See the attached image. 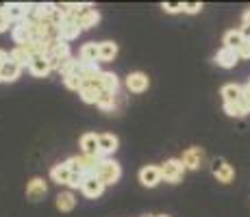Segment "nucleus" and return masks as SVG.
Masks as SVG:
<instances>
[{
	"instance_id": "a211bd4d",
	"label": "nucleus",
	"mask_w": 250,
	"mask_h": 217,
	"mask_svg": "<svg viewBox=\"0 0 250 217\" xmlns=\"http://www.w3.org/2000/svg\"><path fill=\"white\" fill-rule=\"evenodd\" d=\"M242 94H244V87H239V85H235V83L222 87L224 102H239V100H242Z\"/></svg>"
},
{
	"instance_id": "58836bf2",
	"label": "nucleus",
	"mask_w": 250,
	"mask_h": 217,
	"mask_svg": "<svg viewBox=\"0 0 250 217\" xmlns=\"http://www.w3.org/2000/svg\"><path fill=\"white\" fill-rule=\"evenodd\" d=\"M155 217H167V215H155Z\"/></svg>"
},
{
	"instance_id": "f03ea898",
	"label": "nucleus",
	"mask_w": 250,
	"mask_h": 217,
	"mask_svg": "<svg viewBox=\"0 0 250 217\" xmlns=\"http://www.w3.org/2000/svg\"><path fill=\"white\" fill-rule=\"evenodd\" d=\"M183 172H185V167H183L181 158H170V161L163 163L161 178H166L167 182H179L183 178Z\"/></svg>"
},
{
	"instance_id": "423d86ee",
	"label": "nucleus",
	"mask_w": 250,
	"mask_h": 217,
	"mask_svg": "<svg viewBox=\"0 0 250 217\" xmlns=\"http://www.w3.org/2000/svg\"><path fill=\"white\" fill-rule=\"evenodd\" d=\"M81 189H83V194L87 196V197H98L100 194H103L104 185L96 176L87 174V176H85V180H83V185H81Z\"/></svg>"
},
{
	"instance_id": "9d476101",
	"label": "nucleus",
	"mask_w": 250,
	"mask_h": 217,
	"mask_svg": "<svg viewBox=\"0 0 250 217\" xmlns=\"http://www.w3.org/2000/svg\"><path fill=\"white\" fill-rule=\"evenodd\" d=\"M28 70H31L33 76H46L52 70V65L48 61V57H33L31 63H28Z\"/></svg>"
},
{
	"instance_id": "6e6552de",
	"label": "nucleus",
	"mask_w": 250,
	"mask_h": 217,
	"mask_svg": "<svg viewBox=\"0 0 250 217\" xmlns=\"http://www.w3.org/2000/svg\"><path fill=\"white\" fill-rule=\"evenodd\" d=\"M81 61L87 65H96L100 61V50H98V43L89 41L81 48Z\"/></svg>"
},
{
	"instance_id": "4c0bfd02",
	"label": "nucleus",
	"mask_w": 250,
	"mask_h": 217,
	"mask_svg": "<svg viewBox=\"0 0 250 217\" xmlns=\"http://www.w3.org/2000/svg\"><path fill=\"white\" fill-rule=\"evenodd\" d=\"M246 89H248V91H250V80H248V85H246Z\"/></svg>"
},
{
	"instance_id": "a878e982",
	"label": "nucleus",
	"mask_w": 250,
	"mask_h": 217,
	"mask_svg": "<svg viewBox=\"0 0 250 217\" xmlns=\"http://www.w3.org/2000/svg\"><path fill=\"white\" fill-rule=\"evenodd\" d=\"M83 102H89V104H98V98H100V91L98 89H91V87H83L79 91Z\"/></svg>"
},
{
	"instance_id": "dca6fc26",
	"label": "nucleus",
	"mask_w": 250,
	"mask_h": 217,
	"mask_svg": "<svg viewBox=\"0 0 250 217\" xmlns=\"http://www.w3.org/2000/svg\"><path fill=\"white\" fill-rule=\"evenodd\" d=\"M13 39H16L18 46H22V43L31 41L33 35H31V26H28V22H18V26H13Z\"/></svg>"
},
{
	"instance_id": "4468645a",
	"label": "nucleus",
	"mask_w": 250,
	"mask_h": 217,
	"mask_svg": "<svg viewBox=\"0 0 250 217\" xmlns=\"http://www.w3.org/2000/svg\"><path fill=\"white\" fill-rule=\"evenodd\" d=\"M46 182L42 180V178H33L31 182H28V187H26V196L31 197V200H42V197L46 196Z\"/></svg>"
},
{
	"instance_id": "f257e3e1",
	"label": "nucleus",
	"mask_w": 250,
	"mask_h": 217,
	"mask_svg": "<svg viewBox=\"0 0 250 217\" xmlns=\"http://www.w3.org/2000/svg\"><path fill=\"white\" fill-rule=\"evenodd\" d=\"M91 176H96L104 187H107V185H113V182L120 180V176H122V170H120V165L115 161H107V158H104V161L94 170Z\"/></svg>"
},
{
	"instance_id": "f3484780",
	"label": "nucleus",
	"mask_w": 250,
	"mask_h": 217,
	"mask_svg": "<svg viewBox=\"0 0 250 217\" xmlns=\"http://www.w3.org/2000/svg\"><path fill=\"white\" fill-rule=\"evenodd\" d=\"M70 176H72V172H70V167L65 165V163L55 165V167H52V172H50V178L57 182V185H68Z\"/></svg>"
},
{
	"instance_id": "e433bc0d",
	"label": "nucleus",
	"mask_w": 250,
	"mask_h": 217,
	"mask_svg": "<svg viewBox=\"0 0 250 217\" xmlns=\"http://www.w3.org/2000/svg\"><path fill=\"white\" fill-rule=\"evenodd\" d=\"M244 24H248V26H250V9L244 13Z\"/></svg>"
},
{
	"instance_id": "473e14b6",
	"label": "nucleus",
	"mask_w": 250,
	"mask_h": 217,
	"mask_svg": "<svg viewBox=\"0 0 250 217\" xmlns=\"http://www.w3.org/2000/svg\"><path fill=\"white\" fill-rule=\"evenodd\" d=\"M9 24H11V20H9L7 11H0V33H4L9 28Z\"/></svg>"
},
{
	"instance_id": "9b49d317",
	"label": "nucleus",
	"mask_w": 250,
	"mask_h": 217,
	"mask_svg": "<svg viewBox=\"0 0 250 217\" xmlns=\"http://www.w3.org/2000/svg\"><path fill=\"white\" fill-rule=\"evenodd\" d=\"M20 72H22V67L16 63V61H11L9 59L7 63H4L2 67H0V79L4 80V83H13L16 79H20Z\"/></svg>"
},
{
	"instance_id": "4be33fe9",
	"label": "nucleus",
	"mask_w": 250,
	"mask_h": 217,
	"mask_svg": "<svg viewBox=\"0 0 250 217\" xmlns=\"http://www.w3.org/2000/svg\"><path fill=\"white\" fill-rule=\"evenodd\" d=\"M74 204H76V197L72 196L70 191H63V194L57 196V209L63 211V213H68V211L74 209Z\"/></svg>"
},
{
	"instance_id": "f704fd0d",
	"label": "nucleus",
	"mask_w": 250,
	"mask_h": 217,
	"mask_svg": "<svg viewBox=\"0 0 250 217\" xmlns=\"http://www.w3.org/2000/svg\"><path fill=\"white\" fill-rule=\"evenodd\" d=\"M239 33H242V37L246 41H250V26L248 24H242V28H239Z\"/></svg>"
},
{
	"instance_id": "bb28decb",
	"label": "nucleus",
	"mask_w": 250,
	"mask_h": 217,
	"mask_svg": "<svg viewBox=\"0 0 250 217\" xmlns=\"http://www.w3.org/2000/svg\"><path fill=\"white\" fill-rule=\"evenodd\" d=\"M63 83H65V87H70V89L81 91V89H83V85H85V80L81 79V76H76V74H65L63 76Z\"/></svg>"
},
{
	"instance_id": "2f4dec72",
	"label": "nucleus",
	"mask_w": 250,
	"mask_h": 217,
	"mask_svg": "<svg viewBox=\"0 0 250 217\" xmlns=\"http://www.w3.org/2000/svg\"><path fill=\"white\" fill-rule=\"evenodd\" d=\"M237 57H239V59H250V41L242 43V48L237 50Z\"/></svg>"
},
{
	"instance_id": "0eeeda50",
	"label": "nucleus",
	"mask_w": 250,
	"mask_h": 217,
	"mask_svg": "<svg viewBox=\"0 0 250 217\" xmlns=\"http://www.w3.org/2000/svg\"><path fill=\"white\" fill-rule=\"evenodd\" d=\"M126 87L128 91H135V94H142V91L148 89V76L142 74V72H133L126 79Z\"/></svg>"
},
{
	"instance_id": "c756f323",
	"label": "nucleus",
	"mask_w": 250,
	"mask_h": 217,
	"mask_svg": "<svg viewBox=\"0 0 250 217\" xmlns=\"http://www.w3.org/2000/svg\"><path fill=\"white\" fill-rule=\"evenodd\" d=\"M183 7H185V2H166V4H163V9H166L167 13L183 11Z\"/></svg>"
},
{
	"instance_id": "aec40b11",
	"label": "nucleus",
	"mask_w": 250,
	"mask_h": 217,
	"mask_svg": "<svg viewBox=\"0 0 250 217\" xmlns=\"http://www.w3.org/2000/svg\"><path fill=\"white\" fill-rule=\"evenodd\" d=\"M98 50H100V61H104V63L113 61L115 55H118V46H115L113 41H103V43H98Z\"/></svg>"
},
{
	"instance_id": "2eb2a0df",
	"label": "nucleus",
	"mask_w": 250,
	"mask_h": 217,
	"mask_svg": "<svg viewBox=\"0 0 250 217\" xmlns=\"http://www.w3.org/2000/svg\"><path fill=\"white\" fill-rule=\"evenodd\" d=\"M98 148H100V154H111L118 150V137L115 135H98Z\"/></svg>"
},
{
	"instance_id": "7ed1b4c3",
	"label": "nucleus",
	"mask_w": 250,
	"mask_h": 217,
	"mask_svg": "<svg viewBox=\"0 0 250 217\" xmlns=\"http://www.w3.org/2000/svg\"><path fill=\"white\" fill-rule=\"evenodd\" d=\"M139 180H142L144 187H157L161 180V167L146 165L142 172H139Z\"/></svg>"
},
{
	"instance_id": "ddd939ff",
	"label": "nucleus",
	"mask_w": 250,
	"mask_h": 217,
	"mask_svg": "<svg viewBox=\"0 0 250 217\" xmlns=\"http://www.w3.org/2000/svg\"><path fill=\"white\" fill-rule=\"evenodd\" d=\"M239 61L237 52L235 50H229V48H222V50L215 55V63H218L220 67H235Z\"/></svg>"
},
{
	"instance_id": "ea45409f",
	"label": "nucleus",
	"mask_w": 250,
	"mask_h": 217,
	"mask_svg": "<svg viewBox=\"0 0 250 217\" xmlns=\"http://www.w3.org/2000/svg\"><path fill=\"white\" fill-rule=\"evenodd\" d=\"M144 217H152V215H144Z\"/></svg>"
},
{
	"instance_id": "c9c22d12",
	"label": "nucleus",
	"mask_w": 250,
	"mask_h": 217,
	"mask_svg": "<svg viewBox=\"0 0 250 217\" xmlns=\"http://www.w3.org/2000/svg\"><path fill=\"white\" fill-rule=\"evenodd\" d=\"M9 61V52H4V50H0V67H2L4 63Z\"/></svg>"
},
{
	"instance_id": "20e7f679",
	"label": "nucleus",
	"mask_w": 250,
	"mask_h": 217,
	"mask_svg": "<svg viewBox=\"0 0 250 217\" xmlns=\"http://www.w3.org/2000/svg\"><path fill=\"white\" fill-rule=\"evenodd\" d=\"M211 170H213V176L218 178L220 182H230V180H233V176H235L233 167H230L229 163L224 161V158H218V161H213Z\"/></svg>"
},
{
	"instance_id": "f8f14e48",
	"label": "nucleus",
	"mask_w": 250,
	"mask_h": 217,
	"mask_svg": "<svg viewBox=\"0 0 250 217\" xmlns=\"http://www.w3.org/2000/svg\"><path fill=\"white\" fill-rule=\"evenodd\" d=\"M79 35H81V28H79V24H76V22L63 20V24L59 26V37H61V41H72V39H76Z\"/></svg>"
},
{
	"instance_id": "1a4fd4ad",
	"label": "nucleus",
	"mask_w": 250,
	"mask_h": 217,
	"mask_svg": "<svg viewBox=\"0 0 250 217\" xmlns=\"http://www.w3.org/2000/svg\"><path fill=\"white\" fill-rule=\"evenodd\" d=\"M81 148H83V154H89V157H98L100 148H98V135L87 133L81 137ZM103 157V154H100Z\"/></svg>"
},
{
	"instance_id": "39448f33",
	"label": "nucleus",
	"mask_w": 250,
	"mask_h": 217,
	"mask_svg": "<svg viewBox=\"0 0 250 217\" xmlns=\"http://www.w3.org/2000/svg\"><path fill=\"white\" fill-rule=\"evenodd\" d=\"M181 163L185 170H198L200 163H203V150H200V148H189V150H185Z\"/></svg>"
},
{
	"instance_id": "412c9836",
	"label": "nucleus",
	"mask_w": 250,
	"mask_h": 217,
	"mask_svg": "<svg viewBox=\"0 0 250 217\" xmlns=\"http://www.w3.org/2000/svg\"><path fill=\"white\" fill-rule=\"evenodd\" d=\"M7 16H9V20L24 22V20H26V16H28V7H26V4H20V2L9 4V7H7Z\"/></svg>"
},
{
	"instance_id": "6ab92c4d",
	"label": "nucleus",
	"mask_w": 250,
	"mask_h": 217,
	"mask_svg": "<svg viewBox=\"0 0 250 217\" xmlns=\"http://www.w3.org/2000/svg\"><path fill=\"white\" fill-rule=\"evenodd\" d=\"M244 41H246V39L242 37L239 28H237V31H229L227 35H224V48H229V50H235V52H237L239 48H242Z\"/></svg>"
},
{
	"instance_id": "7c9ffc66",
	"label": "nucleus",
	"mask_w": 250,
	"mask_h": 217,
	"mask_svg": "<svg viewBox=\"0 0 250 217\" xmlns=\"http://www.w3.org/2000/svg\"><path fill=\"white\" fill-rule=\"evenodd\" d=\"M83 180H85V174H72L68 185L70 187H81V185H83Z\"/></svg>"
},
{
	"instance_id": "72a5a7b5",
	"label": "nucleus",
	"mask_w": 250,
	"mask_h": 217,
	"mask_svg": "<svg viewBox=\"0 0 250 217\" xmlns=\"http://www.w3.org/2000/svg\"><path fill=\"white\" fill-rule=\"evenodd\" d=\"M200 9H203V4H200V2H187L185 7H183V11H187V13H198Z\"/></svg>"
},
{
	"instance_id": "cd10ccee",
	"label": "nucleus",
	"mask_w": 250,
	"mask_h": 217,
	"mask_svg": "<svg viewBox=\"0 0 250 217\" xmlns=\"http://www.w3.org/2000/svg\"><path fill=\"white\" fill-rule=\"evenodd\" d=\"M224 111H227V115H230V118H242V115H246L242 102H224Z\"/></svg>"
},
{
	"instance_id": "a19ab883",
	"label": "nucleus",
	"mask_w": 250,
	"mask_h": 217,
	"mask_svg": "<svg viewBox=\"0 0 250 217\" xmlns=\"http://www.w3.org/2000/svg\"><path fill=\"white\" fill-rule=\"evenodd\" d=\"M0 83H2V79H0Z\"/></svg>"
},
{
	"instance_id": "393cba45",
	"label": "nucleus",
	"mask_w": 250,
	"mask_h": 217,
	"mask_svg": "<svg viewBox=\"0 0 250 217\" xmlns=\"http://www.w3.org/2000/svg\"><path fill=\"white\" fill-rule=\"evenodd\" d=\"M98 20H100V16H98V11H96V9H91L89 13H85L83 18H81L79 22V28L81 31H83V28H91V26H96V24H98Z\"/></svg>"
},
{
	"instance_id": "5701e85b",
	"label": "nucleus",
	"mask_w": 250,
	"mask_h": 217,
	"mask_svg": "<svg viewBox=\"0 0 250 217\" xmlns=\"http://www.w3.org/2000/svg\"><path fill=\"white\" fill-rule=\"evenodd\" d=\"M100 87H103V91L115 94V89H118V76L111 74V72H100Z\"/></svg>"
},
{
	"instance_id": "c85d7f7f",
	"label": "nucleus",
	"mask_w": 250,
	"mask_h": 217,
	"mask_svg": "<svg viewBox=\"0 0 250 217\" xmlns=\"http://www.w3.org/2000/svg\"><path fill=\"white\" fill-rule=\"evenodd\" d=\"M113 104H115V94H111V91H100L98 107L100 109H113Z\"/></svg>"
},
{
	"instance_id": "b1692460",
	"label": "nucleus",
	"mask_w": 250,
	"mask_h": 217,
	"mask_svg": "<svg viewBox=\"0 0 250 217\" xmlns=\"http://www.w3.org/2000/svg\"><path fill=\"white\" fill-rule=\"evenodd\" d=\"M9 59H11V61H16V63L20 65V67H24L26 63H31V59H33V57L28 55V52L24 50L22 46H16V48H13V50H11V55H9Z\"/></svg>"
}]
</instances>
